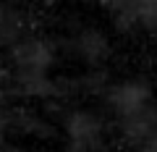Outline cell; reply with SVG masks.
<instances>
[{
  "mask_svg": "<svg viewBox=\"0 0 157 152\" xmlns=\"http://www.w3.org/2000/svg\"><path fill=\"white\" fill-rule=\"evenodd\" d=\"M110 107L115 110L121 131L136 147L157 136V107L152 92L141 81H123L110 92Z\"/></svg>",
  "mask_w": 157,
  "mask_h": 152,
  "instance_id": "obj_1",
  "label": "cell"
},
{
  "mask_svg": "<svg viewBox=\"0 0 157 152\" xmlns=\"http://www.w3.org/2000/svg\"><path fill=\"white\" fill-rule=\"evenodd\" d=\"M110 6L121 21L157 29V0H110Z\"/></svg>",
  "mask_w": 157,
  "mask_h": 152,
  "instance_id": "obj_2",
  "label": "cell"
},
{
  "mask_svg": "<svg viewBox=\"0 0 157 152\" xmlns=\"http://www.w3.org/2000/svg\"><path fill=\"white\" fill-rule=\"evenodd\" d=\"M18 60L24 63V68H26L32 76H42L45 68H47V63H50V55H47L45 45H39V42H29V45L21 47Z\"/></svg>",
  "mask_w": 157,
  "mask_h": 152,
  "instance_id": "obj_3",
  "label": "cell"
}]
</instances>
